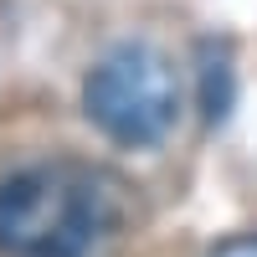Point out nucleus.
Wrapping results in <instances>:
<instances>
[{
	"label": "nucleus",
	"instance_id": "obj_2",
	"mask_svg": "<svg viewBox=\"0 0 257 257\" xmlns=\"http://www.w3.org/2000/svg\"><path fill=\"white\" fill-rule=\"evenodd\" d=\"M82 108L103 139L123 149L160 144L180 118L175 62L149 41H123L93 62L88 82H82Z\"/></svg>",
	"mask_w": 257,
	"mask_h": 257
},
{
	"label": "nucleus",
	"instance_id": "obj_1",
	"mask_svg": "<svg viewBox=\"0 0 257 257\" xmlns=\"http://www.w3.org/2000/svg\"><path fill=\"white\" fill-rule=\"evenodd\" d=\"M123 221V185L93 165H31L0 185L6 257H93Z\"/></svg>",
	"mask_w": 257,
	"mask_h": 257
},
{
	"label": "nucleus",
	"instance_id": "obj_3",
	"mask_svg": "<svg viewBox=\"0 0 257 257\" xmlns=\"http://www.w3.org/2000/svg\"><path fill=\"white\" fill-rule=\"evenodd\" d=\"M201 93H206V118L216 123V118H226V103H231V67H226V52L221 47H201Z\"/></svg>",
	"mask_w": 257,
	"mask_h": 257
},
{
	"label": "nucleus",
	"instance_id": "obj_4",
	"mask_svg": "<svg viewBox=\"0 0 257 257\" xmlns=\"http://www.w3.org/2000/svg\"><path fill=\"white\" fill-rule=\"evenodd\" d=\"M211 257H257V231H242V237H231V242H221Z\"/></svg>",
	"mask_w": 257,
	"mask_h": 257
}]
</instances>
